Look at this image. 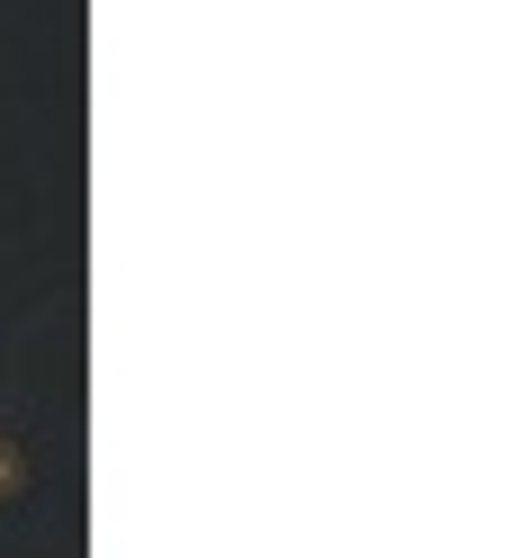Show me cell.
<instances>
[{"label": "cell", "instance_id": "obj_1", "mask_svg": "<svg viewBox=\"0 0 530 558\" xmlns=\"http://www.w3.org/2000/svg\"><path fill=\"white\" fill-rule=\"evenodd\" d=\"M10 486H19V450H0V496H10Z\"/></svg>", "mask_w": 530, "mask_h": 558}]
</instances>
